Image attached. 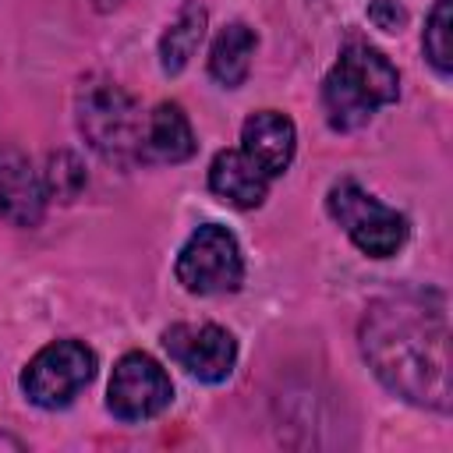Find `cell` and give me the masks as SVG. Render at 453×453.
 <instances>
[{
	"label": "cell",
	"mask_w": 453,
	"mask_h": 453,
	"mask_svg": "<svg viewBox=\"0 0 453 453\" xmlns=\"http://www.w3.org/2000/svg\"><path fill=\"white\" fill-rule=\"evenodd\" d=\"M202 35H205V7L184 4L177 11V18L166 25V32L159 35V67L166 74H180L188 67V60L195 57Z\"/></svg>",
	"instance_id": "cell-14"
},
{
	"label": "cell",
	"mask_w": 453,
	"mask_h": 453,
	"mask_svg": "<svg viewBox=\"0 0 453 453\" xmlns=\"http://www.w3.org/2000/svg\"><path fill=\"white\" fill-rule=\"evenodd\" d=\"M85 166L74 152H53L50 156V166H46V177H42V191L46 198H57V202H74L85 188Z\"/></svg>",
	"instance_id": "cell-16"
},
{
	"label": "cell",
	"mask_w": 453,
	"mask_h": 453,
	"mask_svg": "<svg viewBox=\"0 0 453 453\" xmlns=\"http://www.w3.org/2000/svg\"><path fill=\"white\" fill-rule=\"evenodd\" d=\"M361 350L389 393L428 411H449V322L442 294L379 297L361 319Z\"/></svg>",
	"instance_id": "cell-1"
},
{
	"label": "cell",
	"mask_w": 453,
	"mask_h": 453,
	"mask_svg": "<svg viewBox=\"0 0 453 453\" xmlns=\"http://www.w3.org/2000/svg\"><path fill=\"white\" fill-rule=\"evenodd\" d=\"M166 354L202 382H223L237 361V340L212 322H177L163 333Z\"/></svg>",
	"instance_id": "cell-8"
},
{
	"label": "cell",
	"mask_w": 453,
	"mask_h": 453,
	"mask_svg": "<svg viewBox=\"0 0 453 453\" xmlns=\"http://www.w3.org/2000/svg\"><path fill=\"white\" fill-rule=\"evenodd\" d=\"M46 212V191L28 156L14 145H0V219L11 226H39Z\"/></svg>",
	"instance_id": "cell-9"
},
{
	"label": "cell",
	"mask_w": 453,
	"mask_h": 453,
	"mask_svg": "<svg viewBox=\"0 0 453 453\" xmlns=\"http://www.w3.org/2000/svg\"><path fill=\"white\" fill-rule=\"evenodd\" d=\"M96 375V354L81 340L46 343L21 372V389L35 407H67Z\"/></svg>",
	"instance_id": "cell-6"
},
{
	"label": "cell",
	"mask_w": 453,
	"mask_h": 453,
	"mask_svg": "<svg viewBox=\"0 0 453 453\" xmlns=\"http://www.w3.org/2000/svg\"><path fill=\"white\" fill-rule=\"evenodd\" d=\"M368 21L382 32H400L403 21H407V11L396 0H372L368 4Z\"/></svg>",
	"instance_id": "cell-17"
},
{
	"label": "cell",
	"mask_w": 453,
	"mask_h": 453,
	"mask_svg": "<svg viewBox=\"0 0 453 453\" xmlns=\"http://www.w3.org/2000/svg\"><path fill=\"white\" fill-rule=\"evenodd\" d=\"M396 96H400L396 67L375 46L357 39H350L340 50L333 71L322 81V106L336 131H354L368 124L372 113L379 106L396 103Z\"/></svg>",
	"instance_id": "cell-2"
},
{
	"label": "cell",
	"mask_w": 453,
	"mask_h": 453,
	"mask_svg": "<svg viewBox=\"0 0 453 453\" xmlns=\"http://www.w3.org/2000/svg\"><path fill=\"white\" fill-rule=\"evenodd\" d=\"M120 0H96V7H117Z\"/></svg>",
	"instance_id": "cell-19"
},
{
	"label": "cell",
	"mask_w": 453,
	"mask_h": 453,
	"mask_svg": "<svg viewBox=\"0 0 453 453\" xmlns=\"http://www.w3.org/2000/svg\"><path fill=\"white\" fill-rule=\"evenodd\" d=\"M297 149V131L294 120L280 110H258L244 120L241 127V152L273 180L280 173H287L290 159Z\"/></svg>",
	"instance_id": "cell-10"
},
{
	"label": "cell",
	"mask_w": 453,
	"mask_h": 453,
	"mask_svg": "<svg viewBox=\"0 0 453 453\" xmlns=\"http://www.w3.org/2000/svg\"><path fill=\"white\" fill-rule=\"evenodd\" d=\"M255 46H258V39H255V32H251L244 21L226 25V28L216 35L212 50H209V74H212L223 88L244 85V78H248V71H251Z\"/></svg>",
	"instance_id": "cell-13"
},
{
	"label": "cell",
	"mask_w": 453,
	"mask_h": 453,
	"mask_svg": "<svg viewBox=\"0 0 453 453\" xmlns=\"http://www.w3.org/2000/svg\"><path fill=\"white\" fill-rule=\"evenodd\" d=\"M326 209L343 226V234L354 241V248L368 258H389L407 241V216L396 212L393 205L379 202L375 195H368L350 177H343L329 188Z\"/></svg>",
	"instance_id": "cell-4"
},
{
	"label": "cell",
	"mask_w": 453,
	"mask_h": 453,
	"mask_svg": "<svg viewBox=\"0 0 453 453\" xmlns=\"http://www.w3.org/2000/svg\"><path fill=\"white\" fill-rule=\"evenodd\" d=\"M173 276L188 294H198V297L234 294L244 280V255H241L237 237L219 223L198 226L184 241Z\"/></svg>",
	"instance_id": "cell-5"
},
{
	"label": "cell",
	"mask_w": 453,
	"mask_h": 453,
	"mask_svg": "<svg viewBox=\"0 0 453 453\" xmlns=\"http://www.w3.org/2000/svg\"><path fill=\"white\" fill-rule=\"evenodd\" d=\"M195 152V134H191V120L180 110V103H159L149 117H145V131H142V159H156V163H184Z\"/></svg>",
	"instance_id": "cell-12"
},
{
	"label": "cell",
	"mask_w": 453,
	"mask_h": 453,
	"mask_svg": "<svg viewBox=\"0 0 453 453\" xmlns=\"http://www.w3.org/2000/svg\"><path fill=\"white\" fill-rule=\"evenodd\" d=\"M170 396H173L170 375L145 350H131L113 365V375L106 386V407L113 418L127 425L149 421L170 403Z\"/></svg>",
	"instance_id": "cell-7"
},
{
	"label": "cell",
	"mask_w": 453,
	"mask_h": 453,
	"mask_svg": "<svg viewBox=\"0 0 453 453\" xmlns=\"http://www.w3.org/2000/svg\"><path fill=\"white\" fill-rule=\"evenodd\" d=\"M209 191L234 209H255L265 202L269 177L241 149H223L209 163Z\"/></svg>",
	"instance_id": "cell-11"
},
{
	"label": "cell",
	"mask_w": 453,
	"mask_h": 453,
	"mask_svg": "<svg viewBox=\"0 0 453 453\" xmlns=\"http://www.w3.org/2000/svg\"><path fill=\"white\" fill-rule=\"evenodd\" d=\"M78 127L85 142L117 166H131L142 159V110L131 92H124L110 78H88L78 88Z\"/></svg>",
	"instance_id": "cell-3"
},
{
	"label": "cell",
	"mask_w": 453,
	"mask_h": 453,
	"mask_svg": "<svg viewBox=\"0 0 453 453\" xmlns=\"http://www.w3.org/2000/svg\"><path fill=\"white\" fill-rule=\"evenodd\" d=\"M0 449H25V442L14 439V435H7V432H0Z\"/></svg>",
	"instance_id": "cell-18"
},
{
	"label": "cell",
	"mask_w": 453,
	"mask_h": 453,
	"mask_svg": "<svg viewBox=\"0 0 453 453\" xmlns=\"http://www.w3.org/2000/svg\"><path fill=\"white\" fill-rule=\"evenodd\" d=\"M449 32H453V0H435L428 21H425V35H421V46H425V57L428 64L446 78L453 71V42H449Z\"/></svg>",
	"instance_id": "cell-15"
}]
</instances>
